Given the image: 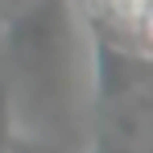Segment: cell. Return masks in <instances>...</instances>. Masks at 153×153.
Wrapping results in <instances>:
<instances>
[{
	"label": "cell",
	"instance_id": "obj_1",
	"mask_svg": "<svg viewBox=\"0 0 153 153\" xmlns=\"http://www.w3.org/2000/svg\"><path fill=\"white\" fill-rule=\"evenodd\" d=\"M83 8L112 42L149 54V0H83Z\"/></svg>",
	"mask_w": 153,
	"mask_h": 153
},
{
	"label": "cell",
	"instance_id": "obj_2",
	"mask_svg": "<svg viewBox=\"0 0 153 153\" xmlns=\"http://www.w3.org/2000/svg\"><path fill=\"white\" fill-rule=\"evenodd\" d=\"M13 145V108H8V87L0 83V153Z\"/></svg>",
	"mask_w": 153,
	"mask_h": 153
}]
</instances>
